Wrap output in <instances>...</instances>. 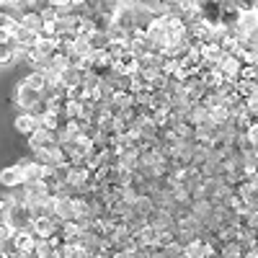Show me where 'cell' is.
<instances>
[{
	"label": "cell",
	"mask_w": 258,
	"mask_h": 258,
	"mask_svg": "<svg viewBox=\"0 0 258 258\" xmlns=\"http://www.w3.org/2000/svg\"><path fill=\"white\" fill-rule=\"evenodd\" d=\"M39 126H41V121H39L31 111H24L21 116H16V129H18L21 135H26V137H29V135H34Z\"/></svg>",
	"instance_id": "cell-1"
},
{
	"label": "cell",
	"mask_w": 258,
	"mask_h": 258,
	"mask_svg": "<svg viewBox=\"0 0 258 258\" xmlns=\"http://www.w3.org/2000/svg\"><path fill=\"white\" fill-rule=\"evenodd\" d=\"M0 183L8 186V188H16L24 183V173L18 170V165H11V168H3L0 170Z\"/></svg>",
	"instance_id": "cell-2"
},
{
	"label": "cell",
	"mask_w": 258,
	"mask_h": 258,
	"mask_svg": "<svg viewBox=\"0 0 258 258\" xmlns=\"http://www.w3.org/2000/svg\"><path fill=\"white\" fill-rule=\"evenodd\" d=\"M16 59V44L13 39H0V64H11Z\"/></svg>",
	"instance_id": "cell-3"
},
{
	"label": "cell",
	"mask_w": 258,
	"mask_h": 258,
	"mask_svg": "<svg viewBox=\"0 0 258 258\" xmlns=\"http://www.w3.org/2000/svg\"><path fill=\"white\" fill-rule=\"evenodd\" d=\"M232 8H238L240 13H253L255 11V0H230Z\"/></svg>",
	"instance_id": "cell-4"
},
{
	"label": "cell",
	"mask_w": 258,
	"mask_h": 258,
	"mask_svg": "<svg viewBox=\"0 0 258 258\" xmlns=\"http://www.w3.org/2000/svg\"><path fill=\"white\" fill-rule=\"evenodd\" d=\"M13 225L11 222H0V243H3V240H11L13 238Z\"/></svg>",
	"instance_id": "cell-5"
},
{
	"label": "cell",
	"mask_w": 258,
	"mask_h": 258,
	"mask_svg": "<svg viewBox=\"0 0 258 258\" xmlns=\"http://www.w3.org/2000/svg\"><path fill=\"white\" fill-rule=\"evenodd\" d=\"M0 212H11V199H0Z\"/></svg>",
	"instance_id": "cell-6"
},
{
	"label": "cell",
	"mask_w": 258,
	"mask_h": 258,
	"mask_svg": "<svg viewBox=\"0 0 258 258\" xmlns=\"http://www.w3.org/2000/svg\"><path fill=\"white\" fill-rule=\"evenodd\" d=\"M255 13H258V0H255Z\"/></svg>",
	"instance_id": "cell-7"
},
{
	"label": "cell",
	"mask_w": 258,
	"mask_h": 258,
	"mask_svg": "<svg viewBox=\"0 0 258 258\" xmlns=\"http://www.w3.org/2000/svg\"><path fill=\"white\" fill-rule=\"evenodd\" d=\"M0 258H6V255H3V250H0Z\"/></svg>",
	"instance_id": "cell-8"
}]
</instances>
